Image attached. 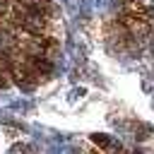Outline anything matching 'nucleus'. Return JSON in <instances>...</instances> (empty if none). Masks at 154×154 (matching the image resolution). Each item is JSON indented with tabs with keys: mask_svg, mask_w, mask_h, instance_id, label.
<instances>
[{
	"mask_svg": "<svg viewBox=\"0 0 154 154\" xmlns=\"http://www.w3.org/2000/svg\"><path fill=\"white\" fill-rule=\"evenodd\" d=\"M5 84H7V79H5V77H2V72H0V87H5Z\"/></svg>",
	"mask_w": 154,
	"mask_h": 154,
	"instance_id": "f257e3e1",
	"label": "nucleus"
}]
</instances>
